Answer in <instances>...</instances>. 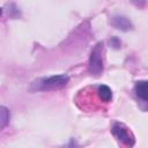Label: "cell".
<instances>
[{"label":"cell","mask_w":148,"mask_h":148,"mask_svg":"<svg viewBox=\"0 0 148 148\" xmlns=\"http://www.w3.org/2000/svg\"><path fill=\"white\" fill-rule=\"evenodd\" d=\"M0 113H1V128H3L9 120V112L5 106H1Z\"/></svg>","instance_id":"cell-7"},{"label":"cell","mask_w":148,"mask_h":148,"mask_svg":"<svg viewBox=\"0 0 148 148\" xmlns=\"http://www.w3.org/2000/svg\"><path fill=\"white\" fill-rule=\"evenodd\" d=\"M135 94L142 101L148 102V81H138L135 83Z\"/></svg>","instance_id":"cell-5"},{"label":"cell","mask_w":148,"mask_h":148,"mask_svg":"<svg viewBox=\"0 0 148 148\" xmlns=\"http://www.w3.org/2000/svg\"><path fill=\"white\" fill-rule=\"evenodd\" d=\"M110 44H111V46H113V47H116V49H118V47L121 45L120 40H119L117 37H112V38L110 39Z\"/></svg>","instance_id":"cell-8"},{"label":"cell","mask_w":148,"mask_h":148,"mask_svg":"<svg viewBox=\"0 0 148 148\" xmlns=\"http://www.w3.org/2000/svg\"><path fill=\"white\" fill-rule=\"evenodd\" d=\"M103 71V43L99 42L95 45L89 58V72L94 75L101 74Z\"/></svg>","instance_id":"cell-2"},{"label":"cell","mask_w":148,"mask_h":148,"mask_svg":"<svg viewBox=\"0 0 148 148\" xmlns=\"http://www.w3.org/2000/svg\"><path fill=\"white\" fill-rule=\"evenodd\" d=\"M111 24L119 29V30H123V31H127L130 29H132V23L131 21L125 17V16H121V15H116L111 18Z\"/></svg>","instance_id":"cell-4"},{"label":"cell","mask_w":148,"mask_h":148,"mask_svg":"<svg viewBox=\"0 0 148 148\" xmlns=\"http://www.w3.org/2000/svg\"><path fill=\"white\" fill-rule=\"evenodd\" d=\"M67 75H57V76H50L46 79H39L31 84V89L35 90H53V89H60L65 87L68 82Z\"/></svg>","instance_id":"cell-1"},{"label":"cell","mask_w":148,"mask_h":148,"mask_svg":"<svg viewBox=\"0 0 148 148\" xmlns=\"http://www.w3.org/2000/svg\"><path fill=\"white\" fill-rule=\"evenodd\" d=\"M96 92H97L99 99L103 101L104 103H109L111 101V98H112V91L108 86H104V84L103 86H98Z\"/></svg>","instance_id":"cell-6"},{"label":"cell","mask_w":148,"mask_h":148,"mask_svg":"<svg viewBox=\"0 0 148 148\" xmlns=\"http://www.w3.org/2000/svg\"><path fill=\"white\" fill-rule=\"evenodd\" d=\"M111 132L124 145H126V146H133L134 145V136L132 135L131 131L124 124H121V123H114L112 125Z\"/></svg>","instance_id":"cell-3"}]
</instances>
